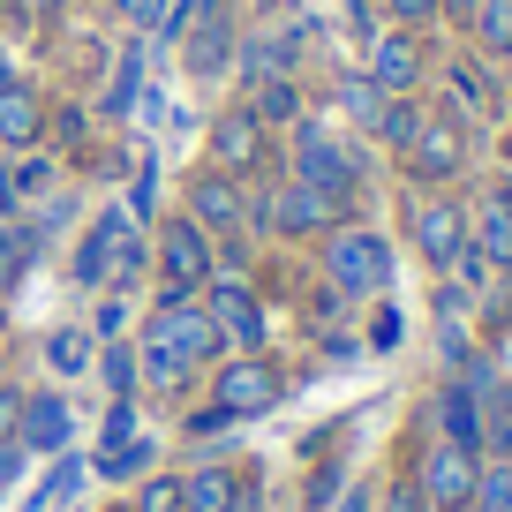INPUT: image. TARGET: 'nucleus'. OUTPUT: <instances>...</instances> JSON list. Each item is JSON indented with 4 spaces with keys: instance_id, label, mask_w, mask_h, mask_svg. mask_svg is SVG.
Wrapping results in <instances>:
<instances>
[{
    "instance_id": "f257e3e1",
    "label": "nucleus",
    "mask_w": 512,
    "mask_h": 512,
    "mask_svg": "<svg viewBox=\"0 0 512 512\" xmlns=\"http://www.w3.org/2000/svg\"><path fill=\"white\" fill-rule=\"evenodd\" d=\"M324 279H332V294H384L392 287V241L377 234V226H332L324 234Z\"/></svg>"
},
{
    "instance_id": "f03ea898",
    "label": "nucleus",
    "mask_w": 512,
    "mask_h": 512,
    "mask_svg": "<svg viewBox=\"0 0 512 512\" xmlns=\"http://www.w3.org/2000/svg\"><path fill=\"white\" fill-rule=\"evenodd\" d=\"M294 181H309L317 196H332V204L347 211L354 189H362V159H354L324 121H294Z\"/></svg>"
},
{
    "instance_id": "7ed1b4c3",
    "label": "nucleus",
    "mask_w": 512,
    "mask_h": 512,
    "mask_svg": "<svg viewBox=\"0 0 512 512\" xmlns=\"http://www.w3.org/2000/svg\"><path fill=\"white\" fill-rule=\"evenodd\" d=\"M287 400V377H279L264 354H241V362H219V377H211V407H219L226 422H249V415H272V407Z\"/></svg>"
},
{
    "instance_id": "20e7f679",
    "label": "nucleus",
    "mask_w": 512,
    "mask_h": 512,
    "mask_svg": "<svg viewBox=\"0 0 512 512\" xmlns=\"http://www.w3.org/2000/svg\"><path fill=\"white\" fill-rule=\"evenodd\" d=\"M249 226L287 234V241H309V234H332V226H339V204L317 196L309 181H287V189H272V196H249Z\"/></svg>"
},
{
    "instance_id": "39448f33",
    "label": "nucleus",
    "mask_w": 512,
    "mask_h": 512,
    "mask_svg": "<svg viewBox=\"0 0 512 512\" xmlns=\"http://www.w3.org/2000/svg\"><path fill=\"white\" fill-rule=\"evenodd\" d=\"M151 347H166V354H181V362H211V354L226 347V332L211 324V309L196 302V294H159V317H151Z\"/></svg>"
},
{
    "instance_id": "423d86ee",
    "label": "nucleus",
    "mask_w": 512,
    "mask_h": 512,
    "mask_svg": "<svg viewBox=\"0 0 512 512\" xmlns=\"http://www.w3.org/2000/svg\"><path fill=\"white\" fill-rule=\"evenodd\" d=\"M211 264H219V249H211V234L196 219H166L159 226V287L166 294H204Z\"/></svg>"
},
{
    "instance_id": "0eeeda50",
    "label": "nucleus",
    "mask_w": 512,
    "mask_h": 512,
    "mask_svg": "<svg viewBox=\"0 0 512 512\" xmlns=\"http://www.w3.org/2000/svg\"><path fill=\"white\" fill-rule=\"evenodd\" d=\"M475 452H460V445H422V460H415V490L430 497V512H467L475 505Z\"/></svg>"
},
{
    "instance_id": "6e6552de",
    "label": "nucleus",
    "mask_w": 512,
    "mask_h": 512,
    "mask_svg": "<svg viewBox=\"0 0 512 512\" xmlns=\"http://www.w3.org/2000/svg\"><path fill=\"white\" fill-rule=\"evenodd\" d=\"M211 159H219V174H264L272 166V128L256 121L249 106H226L219 121H211Z\"/></svg>"
},
{
    "instance_id": "1a4fd4ad",
    "label": "nucleus",
    "mask_w": 512,
    "mask_h": 512,
    "mask_svg": "<svg viewBox=\"0 0 512 512\" xmlns=\"http://www.w3.org/2000/svg\"><path fill=\"white\" fill-rule=\"evenodd\" d=\"M400 166H407L415 181H452V174L467 166V136H460V121H452V113H422V128L407 136Z\"/></svg>"
},
{
    "instance_id": "9d476101",
    "label": "nucleus",
    "mask_w": 512,
    "mask_h": 512,
    "mask_svg": "<svg viewBox=\"0 0 512 512\" xmlns=\"http://www.w3.org/2000/svg\"><path fill=\"white\" fill-rule=\"evenodd\" d=\"M415 249H422V264L430 272H452L475 241H467V211H460V196H422L415 204Z\"/></svg>"
},
{
    "instance_id": "9b49d317",
    "label": "nucleus",
    "mask_w": 512,
    "mask_h": 512,
    "mask_svg": "<svg viewBox=\"0 0 512 512\" xmlns=\"http://www.w3.org/2000/svg\"><path fill=\"white\" fill-rule=\"evenodd\" d=\"M430 76V53H422V38L415 31H377L369 38V83H377L384 98H415V83Z\"/></svg>"
},
{
    "instance_id": "f8f14e48",
    "label": "nucleus",
    "mask_w": 512,
    "mask_h": 512,
    "mask_svg": "<svg viewBox=\"0 0 512 512\" xmlns=\"http://www.w3.org/2000/svg\"><path fill=\"white\" fill-rule=\"evenodd\" d=\"M189 219L204 226V234L234 241L241 226H249V196H241V181H234V174H219V166H204V174L189 181Z\"/></svg>"
},
{
    "instance_id": "ddd939ff",
    "label": "nucleus",
    "mask_w": 512,
    "mask_h": 512,
    "mask_svg": "<svg viewBox=\"0 0 512 512\" xmlns=\"http://www.w3.org/2000/svg\"><path fill=\"white\" fill-rule=\"evenodd\" d=\"M437 430V445H460V452H475L482 460V400L467 392L460 377L452 384H437V400H430V415H422Z\"/></svg>"
},
{
    "instance_id": "4468645a",
    "label": "nucleus",
    "mask_w": 512,
    "mask_h": 512,
    "mask_svg": "<svg viewBox=\"0 0 512 512\" xmlns=\"http://www.w3.org/2000/svg\"><path fill=\"white\" fill-rule=\"evenodd\" d=\"M467 241L490 272H512V181H497L475 211H467Z\"/></svg>"
},
{
    "instance_id": "2eb2a0df",
    "label": "nucleus",
    "mask_w": 512,
    "mask_h": 512,
    "mask_svg": "<svg viewBox=\"0 0 512 512\" xmlns=\"http://www.w3.org/2000/svg\"><path fill=\"white\" fill-rule=\"evenodd\" d=\"M38 136H46V98L16 76L0 91V151H38Z\"/></svg>"
},
{
    "instance_id": "dca6fc26",
    "label": "nucleus",
    "mask_w": 512,
    "mask_h": 512,
    "mask_svg": "<svg viewBox=\"0 0 512 512\" xmlns=\"http://www.w3.org/2000/svg\"><path fill=\"white\" fill-rule=\"evenodd\" d=\"M234 61H241V76H249V83L294 76V61H302V38H294V31H256V38H241V46H234Z\"/></svg>"
},
{
    "instance_id": "f3484780",
    "label": "nucleus",
    "mask_w": 512,
    "mask_h": 512,
    "mask_svg": "<svg viewBox=\"0 0 512 512\" xmlns=\"http://www.w3.org/2000/svg\"><path fill=\"white\" fill-rule=\"evenodd\" d=\"M234 46H241V38H234L226 16H196L189 46H181V53H189V76H226V68H234Z\"/></svg>"
},
{
    "instance_id": "a211bd4d",
    "label": "nucleus",
    "mask_w": 512,
    "mask_h": 512,
    "mask_svg": "<svg viewBox=\"0 0 512 512\" xmlns=\"http://www.w3.org/2000/svg\"><path fill=\"white\" fill-rule=\"evenodd\" d=\"M249 113H256L264 128H294V121H302V83H294V76L249 83Z\"/></svg>"
},
{
    "instance_id": "6ab92c4d",
    "label": "nucleus",
    "mask_w": 512,
    "mask_h": 512,
    "mask_svg": "<svg viewBox=\"0 0 512 512\" xmlns=\"http://www.w3.org/2000/svg\"><path fill=\"white\" fill-rule=\"evenodd\" d=\"M467 38H475L482 61H512V0H475Z\"/></svg>"
},
{
    "instance_id": "aec40b11",
    "label": "nucleus",
    "mask_w": 512,
    "mask_h": 512,
    "mask_svg": "<svg viewBox=\"0 0 512 512\" xmlns=\"http://www.w3.org/2000/svg\"><path fill=\"white\" fill-rule=\"evenodd\" d=\"M16 445L61 452V445H68V407H61V400H31V407L16 415Z\"/></svg>"
},
{
    "instance_id": "412c9836",
    "label": "nucleus",
    "mask_w": 512,
    "mask_h": 512,
    "mask_svg": "<svg viewBox=\"0 0 512 512\" xmlns=\"http://www.w3.org/2000/svg\"><path fill=\"white\" fill-rule=\"evenodd\" d=\"M46 249V241L31 234V219H0V294L16 287L23 272H31V256Z\"/></svg>"
},
{
    "instance_id": "4be33fe9",
    "label": "nucleus",
    "mask_w": 512,
    "mask_h": 512,
    "mask_svg": "<svg viewBox=\"0 0 512 512\" xmlns=\"http://www.w3.org/2000/svg\"><path fill=\"white\" fill-rule=\"evenodd\" d=\"M234 490H241V475H226V467H196V475L181 482V505H189V512H226Z\"/></svg>"
},
{
    "instance_id": "5701e85b",
    "label": "nucleus",
    "mask_w": 512,
    "mask_h": 512,
    "mask_svg": "<svg viewBox=\"0 0 512 512\" xmlns=\"http://www.w3.org/2000/svg\"><path fill=\"white\" fill-rule=\"evenodd\" d=\"M445 91H452V121H460V113H490V76H482V61H452L445 68Z\"/></svg>"
},
{
    "instance_id": "b1692460",
    "label": "nucleus",
    "mask_w": 512,
    "mask_h": 512,
    "mask_svg": "<svg viewBox=\"0 0 512 512\" xmlns=\"http://www.w3.org/2000/svg\"><path fill=\"white\" fill-rule=\"evenodd\" d=\"M422 128V106L415 98H384V113H377V128H369V136H377V144H392V151H407V136H415Z\"/></svg>"
},
{
    "instance_id": "393cba45",
    "label": "nucleus",
    "mask_w": 512,
    "mask_h": 512,
    "mask_svg": "<svg viewBox=\"0 0 512 512\" xmlns=\"http://www.w3.org/2000/svg\"><path fill=\"white\" fill-rule=\"evenodd\" d=\"M475 505H482V512H512V452L475 467Z\"/></svg>"
},
{
    "instance_id": "a878e982",
    "label": "nucleus",
    "mask_w": 512,
    "mask_h": 512,
    "mask_svg": "<svg viewBox=\"0 0 512 512\" xmlns=\"http://www.w3.org/2000/svg\"><path fill=\"white\" fill-rule=\"evenodd\" d=\"M339 113L347 121H362V128H377V113H384V91L369 76H339Z\"/></svg>"
},
{
    "instance_id": "bb28decb",
    "label": "nucleus",
    "mask_w": 512,
    "mask_h": 512,
    "mask_svg": "<svg viewBox=\"0 0 512 512\" xmlns=\"http://www.w3.org/2000/svg\"><path fill=\"white\" fill-rule=\"evenodd\" d=\"M91 354H98L91 332H53V339H46V362L61 369V377H83V369H91Z\"/></svg>"
},
{
    "instance_id": "cd10ccee",
    "label": "nucleus",
    "mask_w": 512,
    "mask_h": 512,
    "mask_svg": "<svg viewBox=\"0 0 512 512\" xmlns=\"http://www.w3.org/2000/svg\"><path fill=\"white\" fill-rule=\"evenodd\" d=\"M136 362H144V377L159 384V392H181V377H189V362H181V354H166V347H151V339H144V354H136Z\"/></svg>"
},
{
    "instance_id": "c85d7f7f",
    "label": "nucleus",
    "mask_w": 512,
    "mask_h": 512,
    "mask_svg": "<svg viewBox=\"0 0 512 512\" xmlns=\"http://www.w3.org/2000/svg\"><path fill=\"white\" fill-rule=\"evenodd\" d=\"M91 362H98V377H106V392H121V400L136 392V354L128 347H106V354H91Z\"/></svg>"
},
{
    "instance_id": "c756f323",
    "label": "nucleus",
    "mask_w": 512,
    "mask_h": 512,
    "mask_svg": "<svg viewBox=\"0 0 512 512\" xmlns=\"http://www.w3.org/2000/svg\"><path fill=\"white\" fill-rule=\"evenodd\" d=\"M144 460H151V445H136V437H121V445L98 460V475L106 482H128V475H144Z\"/></svg>"
},
{
    "instance_id": "7c9ffc66",
    "label": "nucleus",
    "mask_w": 512,
    "mask_h": 512,
    "mask_svg": "<svg viewBox=\"0 0 512 512\" xmlns=\"http://www.w3.org/2000/svg\"><path fill=\"white\" fill-rule=\"evenodd\" d=\"M136 512H189L181 505V475H151L144 490H136Z\"/></svg>"
},
{
    "instance_id": "2f4dec72",
    "label": "nucleus",
    "mask_w": 512,
    "mask_h": 512,
    "mask_svg": "<svg viewBox=\"0 0 512 512\" xmlns=\"http://www.w3.org/2000/svg\"><path fill=\"white\" fill-rule=\"evenodd\" d=\"M113 16H128L136 31H166V16H174V8H166V0H113Z\"/></svg>"
},
{
    "instance_id": "473e14b6",
    "label": "nucleus",
    "mask_w": 512,
    "mask_h": 512,
    "mask_svg": "<svg viewBox=\"0 0 512 512\" xmlns=\"http://www.w3.org/2000/svg\"><path fill=\"white\" fill-rule=\"evenodd\" d=\"M46 181H53V166H46V159H23V166H8V196H16V204H23V196H38Z\"/></svg>"
},
{
    "instance_id": "72a5a7b5",
    "label": "nucleus",
    "mask_w": 512,
    "mask_h": 512,
    "mask_svg": "<svg viewBox=\"0 0 512 512\" xmlns=\"http://www.w3.org/2000/svg\"><path fill=\"white\" fill-rule=\"evenodd\" d=\"M384 16L400 31H422V23H437V0H384Z\"/></svg>"
},
{
    "instance_id": "f704fd0d",
    "label": "nucleus",
    "mask_w": 512,
    "mask_h": 512,
    "mask_svg": "<svg viewBox=\"0 0 512 512\" xmlns=\"http://www.w3.org/2000/svg\"><path fill=\"white\" fill-rule=\"evenodd\" d=\"M377 512H430V497H422V490H415V475H407V482H392V490L377 497Z\"/></svg>"
},
{
    "instance_id": "c9c22d12",
    "label": "nucleus",
    "mask_w": 512,
    "mask_h": 512,
    "mask_svg": "<svg viewBox=\"0 0 512 512\" xmlns=\"http://www.w3.org/2000/svg\"><path fill=\"white\" fill-rule=\"evenodd\" d=\"M339 490H347V467H317V482H309V505H332Z\"/></svg>"
},
{
    "instance_id": "e433bc0d",
    "label": "nucleus",
    "mask_w": 512,
    "mask_h": 512,
    "mask_svg": "<svg viewBox=\"0 0 512 512\" xmlns=\"http://www.w3.org/2000/svg\"><path fill=\"white\" fill-rule=\"evenodd\" d=\"M16 415H23V400L0 384V445H16Z\"/></svg>"
},
{
    "instance_id": "4c0bfd02",
    "label": "nucleus",
    "mask_w": 512,
    "mask_h": 512,
    "mask_svg": "<svg viewBox=\"0 0 512 512\" xmlns=\"http://www.w3.org/2000/svg\"><path fill=\"white\" fill-rule=\"evenodd\" d=\"M482 415H490V422H505V430H512V377H497V392H490V407H482Z\"/></svg>"
},
{
    "instance_id": "58836bf2",
    "label": "nucleus",
    "mask_w": 512,
    "mask_h": 512,
    "mask_svg": "<svg viewBox=\"0 0 512 512\" xmlns=\"http://www.w3.org/2000/svg\"><path fill=\"white\" fill-rule=\"evenodd\" d=\"M369 347H400V309H377V332H369Z\"/></svg>"
},
{
    "instance_id": "ea45409f",
    "label": "nucleus",
    "mask_w": 512,
    "mask_h": 512,
    "mask_svg": "<svg viewBox=\"0 0 512 512\" xmlns=\"http://www.w3.org/2000/svg\"><path fill=\"white\" fill-rule=\"evenodd\" d=\"M189 437H226V415H219V407H204V415H189Z\"/></svg>"
},
{
    "instance_id": "a19ab883",
    "label": "nucleus",
    "mask_w": 512,
    "mask_h": 512,
    "mask_svg": "<svg viewBox=\"0 0 512 512\" xmlns=\"http://www.w3.org/2000/svg\"><path fill=\"white\" fill-rule=\"evenodd\" d=\"M339 512H377V497H369V490H347V497H339Z\"/></svg>"
},
{
    "instance_id": "79ce46f5",
    "label": "nucleus",
    "mask_w": 512,
    "mask_h": 512,
    "mask_svg": "<svg viewBox=\"0 0 512 512\" xmlns=\"http://www.w3.org/2000/svg\"><path fill=\"white\" fill-rule=\"evenodd\" d=\"M437 16H460L467 23V16H475V0H437Z\"/></svg>"
},
{
    "instance_id": "37998d69",
    "label": "nucleus",
    "mask_w": 512,
    "mask_h": 512,
    "mask_svg": "<svg viewBox=\"0 0 512 512\" xmlns=\"http://www.w3.org/2000/svg\"><path fill=\"white\" fill-rule=\"evenodd\" d=\"M23 8H31V16H61L68 0H23Z\"/></svg>"
},
{
    "instance_id": "c03bdc74",
    "label": "nucleus",
    "mask_w": 512,
    "mask_h": 512,
    "mask_svg": "<svg viewBox=\"0 0 512 512\" xmlns=\"http://www.w3.org/2000/svg\"><path fill=\"white\" fill-rule=\"evenodd\" d=\"M8 83H16V68H8V53H0V91H8Z\"/></svg>"
},
{
    "instance_id": "a18cd8bd",
    "label": "nucleus",
    "mask_w": 512,
    "mask_h": 512,
    "mask_svg": "<svg viewBox=\"0 0 512 512\" xmlns=\"http://www.w3.org/2000/svg\"><path fill=\"white\" fill-rule=\"evenodd\" d=\"M505 159H512V136H505Z\"/></svg>"
},
{
    "instance_id": "49530a36",
    "label": "nucleus",
    "mask_w": 512,
    "mask_h": 512,
    "mask_svg": "<svg viewBox=\"0 0 512 512\" xmlns=\"http://www.w3.org/2000/svg\"><path fill=\"white\" fill-rule=\"evenodd\" d=\"M467 512H482V505H467Z\"/></svg>"
}]
</instances>
